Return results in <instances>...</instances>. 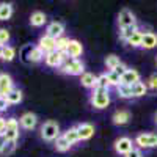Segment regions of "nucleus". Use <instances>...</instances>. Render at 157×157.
<instances>
[{"label":"nucleus","instance_id":"obj_27","mask_svg":"<svg viewBox=\"0 0 157 157\" xmlns=\"http://www.w3.org/2000/svg\"><path fill=\"white\" fill-rule=\"evenodd\" d=\"M104 63H105V68H107L109 71H113L116 66H120V64H121L123 61L120 60V57H118V55H115V54H110V55H107V57H105Z\"/></svg>","mask_w":157,"mask_h":157},{"label":"nucleus","instance_id":"obj_9","mask_svg":"<svg viewBox=\"0 0 157 157\" xmlns=\"http://www.w3.org/2000/svg\"><path fill=\"white\" fill-rule=\"evenodd\" d=\"M14 90V82L10 74L6 72H0V98H5Z\"/></svg>","mask_w":157,"mask_h":157},{"label":"nucleus","instance_id":"obj_12","mask_svg":"<svg viewBox=\"0 0 157 157\" xmlns=\"http://www.w3.org/2000/svg\"><path fill=\"white\" fill-rule=\"evenodd\" d=\"M55 44H57V39H54V38H50V36H47L46 33L39 38V41H38V47L41 49V52L46 55V54H50V52H54L55 50Z\"/></svg>","mask_w":157,"mask_h":157},{"label":"nucleus","instance_id":"obj_38","mask_svg":"<svg viewBox=\"0 0 157 157\" xmlns=\"http://www.w3.org/2000/svg\"><path fill=\"white\" fill-rule=\"evenodd\" d=\"M124 157H143V154H141V151L138 148H134L132 151H130L129 154H126Z\"/></svg>","mask_w":157,"mask_h":157},{"label":"nucleus","instance_id":"obj_26","mask_svg":"<svg viewBox=\"0 0 157 157\" xmlns=\"http://www.w3.org/2000/svg\"><path fill=\"white\" fill-rule=\"evenodd\" d=\"M143 32L141 29L138 30V32H135L132 36H130L129 39H127V46H130V47H134V49H138V47H141V39H143Z\"/></svg>","mask_w":157,"mask_h":157},{"label":"nucleus","instance_id":"obj_37","mask_svg":"<svg viewBox=\"0 0 157 157\" xmlns=\"http://www.w3.org/2000/svg\"><path fill=\"white\" fill-rule=\"evenodd\" d=\"M126 71H127V66H126V64H124V63H121V64H120V66H116V68L113 69V72H116L118 75H123V74H124Z\"/></svg>","mask_w":157,"mask_h":157},{"label":"nucleus","instance_id":"obj_19","mask_svg":"<svg viewBox=\"0 0 157 157\" xmlns=\"http://www.w3.org/2000/svg\"><path fill=\"white\" fill-rule=\"evenodd\" d=\"M3 99L6 101L8 105H17V104H21L22 99H24V93H22V90H19V88L14 86V90H13L10 94H6Z\"/></svg>","mask_w":157,"mask_h":157},{"label":"nucleus","instance_id":"obj_36","mask_svg":"<svg viewBox=\"0 0 157 157\" xmlns=\"http://www.w3.org/2000/svg\"><path fill=\"white\" fill-rule=\"evenodd\" d=\"M14 149H16V143H6V146H5V149L2 151V154H3V155H10V154L14 152Z\"/></svg>","mask_w":157,"mask_h":157},{"label":"nucleus","instance_id":"obj_23","mask_svg":"<svg viewBox=\"0 0 157 157\" xmlns=\"http://www.w3.org/2000/svg\"><path fill=\"white\" fill-rule=\"evenodd\" d=\"M54 146H55V149H57L58 152H68V151L72 148V145L63 137V134L54 141Z\"/></svg>","mask_w":157,"mask_h":157},{"label":"nucleus","instance_id":"obj_41","mask_svg":"<svg viewBox=\"0 0 157 157\" xmlns=\"http://www.w3.org/2000/svg\"><path fill=\"white\" fill-rule=\"evenodd\" d=\"M3 49H5V46H2V44H0V58H2V54H3Z\"/></svg>","mask_w":157,"mask_h":157},{"label":"nucleus","instance_id":"obj_32","mask_svg":"<svg viewBox=\"0 0 157 157\" xmlns=\"http://www.w3.org/2000/svg\"><path fill=\"white\" fill-rule=\"evenodd\" d=\"M107 78H109V83L110 86H118V85H121V75H118L116 72L113 71H107Z\"/></svg>","mask_w":157,"mask_h":157},{"label":"nucleus","instance_id":"obj_5","mask_svg":"<svg viewBox=\"0 0 157 157\" xmlns=\"http://www.w3.org/2000/svg\"><path fill=\"white\" fill-rule=\"evenodd\" d=\"M134 145L138 149H152L157 148V134H138L134 140Z\"/></svg>","mask_w":157,"mask_h":157},{"label":"nucleus","instance_id":"obj_3","mask_svg":"<svg viewBox=\"0 0 157 157\" xmlns=\"http://www.w3.org/2000/svg\"><path fill=\"white\" fill-rule=\"evenodd\" d=\"M39 135H41V138H43L44 141H55V140L61 135V132H60V124H58L57 121H54V120L46 121V123L41 126V129H39Z\"/></svg>","mask_w":157,"mask_h":157},{"label":"nucleus","instance_id":"obj_20","mask_svg":"<svg viewBox=\"0 0 157 157\" xmlns=\"http://www.w3.org/2000/svg\"><path fill=\"white\" fill-rule=\"evenodd\" d=\"M47 22V16L43 11H33L30 16V25L32 27H43V25Z\"/></svg>","mask_w":157,"mask_h":157},{"label":"nucleus","instance_id":"obj_13","mask_svg":"<svg viewBox=\"0 0 157 157\" xmlns=\"http://www.w3.org/2000/svg\"><path fill=\"white\" fill-rule=\"evenodd\" d=\"M46 35L54 38V39H58L64 35V24L63 22H58V21H54L50 22L47 27H46Z\"/></svg>","mask_w":157,"mask_h":157},{"label":"nucleus","instance_id":"obj_22","mask_svg":"<svg viewBox=\"0 0 157 157\" xmlns=\"http://www.w3.org/2000/svg\"><path fill=\"white\" fill-rule=\"evenodd\" d=\"M130 90H132V98H141L148 93V85H146V82L140 80L130 86Z\"/></svg>","mask_w":157,"mask_h":157},{"label":"nucleus","instance_id":"obj_25","mask_svg":"<svg viewBox=\"0 0 157 157\" xmlns=\"http://www.w3.org/2000/svg\"><path fill=\"white\" fill-rule=\"evenodd\" d=\"M13 13H14V8H13L11 3H6V2L0 3V21H8V19H11Z\"/></svg>","mask_w":157,"mask_h":157},{"label":"nucleus","instance_id":"obj_44","mask_svg":"<svg viewBox=\"0 0 157 157\" xmlns=\"http://www.w3.org/2000/svg\"><path fill=\"white\" fill-rule=\"evenodd\" d=\"M155 63H157V58H155Z\"/></svg>","mask_w":157,"mask_h":157},{"label":"nucleus","instance_id":"obj_39","mask_svg":"<svg viewBox=\"0 0 157 157\" xmlns=\"http://www.w3.org/2000/svg\"><path fill=\"white\" fill-rule=\"evenodd\" d=\"M5 126H6V118L0 116V135L5 132Z\"/></svg>","mask_w":157,"mask_h":157},{"label":"nucleus","instance_id":"obj_11","mask_svg":"<svg viewBox=\"0 0 157 157\" xmlns=\"http://www.w3.org/2000/svg\"><path fill=\"white\" fill-rule=\"evenodd\" d=\"M19 126L25 130H33L38 126V116L32 112H25L21 118H19Z\"/></svg>","mask_w":157,"mask_h":157},{"label":"nucleus","instance_id":"obj_33","mask_svg":"<svg viewBox=\"0 0 157 157\" xmlns=\"http://www.w3.org/2000/svg\"><path fill=\"white\" fill-rule=\"evenodd\" d=\"M68 43H69V38H66V36L58 38L57 39V44H55V50L64 54V50H66V47H68Z\"/></svg>","mask_w":157,"mask_h":157},{"label":"nucleus","instance_id":"obj_29","mask_svg":"<svg viewBox=\"0 0 157 157\" xmlns=\"http://www.w3.org/2000/svg\"><path fill=\"white\" fill-rule=\"evenodd\" d=\"M94 90H110V83H109V78H107V72H102L98 75V82H96V88Z\"/></svg>","mask_w":157,"mask_h":157},{"label":"nucleus","instance_id":"obj_4","mask_svg":"<svg viewBox=\"0 0 157 157\" xmlns=\"http://www.w3.org/2000/svg\"><path fill=\"white\" fill-rule=\"evenodd\" d=\"M19 120L14 116H11L6 120V126H5V132L3 137L8 143H17L19 140Z\"/></svg>","mask_w":157,"mask_h":157},{"label":"nucleus","instance_id":"obj_34","mask_svg":"<svg viewBox=\"0 0 157 157\" xmlns=\"http://www.w3.org/2000/svg\"><path fill=\"white\" fill-rule=\"evenodd\" d=\"M11 39V35L6 29H0V44L2 46H6Z\"/></svg>","mask_w":157,"mask_h":157},{"label":"nucleus","instance_id":"obj_2","mask_svg":"<svg viewBox=\"0 0 157 157\" xmlns=\"http://www.w3.org/2000/svg\"><path fill=\"white\" fill-rule=\"evenodd\" d=\"M110 93L105 90H93L90 94V104L96 110H104L110 105Z\"/></svg>","mask_w":157,"mask_h":157},{"label":"nucleus","instance_id":"obj_28","mask_svg":"<svg viewBox=\"0 0 157 157\" xmlns=\"http://www.w3.org/2000/svg\"><path fill=\"white\" fill-rule=\"evenodd\" d=\"M140 27H138V24L137 25H132V27H126V29H120V39L124 43H127V39L132 36L135 32H138Z\"/></svg>","mask_w":157,"mask_h":157},{"label":"nucleus","instance_id":"obj_8","mask_svg":"<svg viewBox=\"0 0 157 157\" xmlns=\"http://www.w3.org/2000/svg\"><path fill=\"white\" fill-rule=\"evenodd\" d=\"M64 58H66V55H64V54L54 50V52H50V54H46L44 55V63L47 64L49 68H58L60 69V66L63 64Z\"/></svg>","mask_w":157,"mask_h":157},{"label":"nucleus","instance_id":"obj_40","mask_svg":"<svg viewBox=\"0 0 157 157\" xmlns=\"http://www.w3.org/2000/svg\"><path fill=\"white\" fill-rule=\"evenodd\" d=\"M6 140H5V137H3V134L2 135H0V154H2V151L5 149V146H6Z\"/></svg>","mask_w":157,"mask_h":157},{"label":"nucleus","instance_id":"obj_30","mask_svg":"<svg viewBox=\"0 0 157 157\" xmlns=\"http://www.w3.org/2000/svg\"><path fill=\"white\" fill-rule=\"evenodd\" d=\"M116 93L121 99H132V90H130L129 85H118L116 86Z\"/></svg>","mask_w":157,"mask_h":157},{"label":"nucleus","instance_id":"obj_6","mask_svg":"<svg viewBox=\"0 0 157 157\" xmlns=\"http://www.w3.org/2000/svg\"><path fill=\"white\" fill-rule=\"evenodd\" d=\"M134 148H135L134 140L130 138V137H126V135L116 138L115 143H113V149H115V152L118 155H126V154H129L130 151H132Z\"/></svg>","mask_w":157,"mask_h":157},{"label":"nucleus","instance_id":"obj_16","mask_svg":"<svg viewBox=\"0 0 157 157\" xmlns=\"http://www.w3.org/2000/svg\"><path fill=\"white\" fill-rule=\"evenodd\" d=\"M130 121V112L129 110H116L112 115V123L115 126H126Z\"/></svg>","mask_w":157,"mask_h":157},{"label":"nucleus","instance_id":"obj_18","mask_svg":"<svg viewBox=\"0 0 157 157\" xmlns=\"http://www.w3.org/2000/svg\"><path fill=\"white\" fill-rule=\"evenodd\" d=\"M96 82H98V75H94L93 72H86V71H85V72L80 75V83H82V86H85V88H88V90H91V91L96 88Z\"/></svg>","mask_w":157,"mask_h":157},{"label":"nucleus","instance_id":"obj_1","mask_svg":"<svg viewBox=\"0 0 157 157\" xmlns=\"http://www.w3.org/2000/svg\"><path fill=\"white\" fill-rule=\"evenodd\" d=\"M60 71L66 75H82L85 72V64L80 58H64Z\"/></svg>","mask_w":157,"mask_h":157},{"label":"nucleus","instance_id":"obj_42","mask_svg":"<svg viewBox=\"0 0 157 157\" xmlns=\"http://www.w3.org/2000/svg\"><path fill=\"white\" fill-rule=\"evenodd\" d=\"M154 121H155V124H157V113H155V116H154Z\"/></svg>","mask_w":157,"mask_h":157},{"label":"nucleus","instance_id":"obj_15","mask_svg":"<svg viewBox=\"0 0 157 157\" xmlns=\"http://www.w3.org/2000/svg\"><path fill=\"white\" fill-rule=\"evenodd\" d=\"M137 82H140V72L137 69H134V68H127V71L121 75V83L132 86Z\"/></svg>","mask_w":157,"mask_h":157},{"label":"nucleus","instance_id":"obj_7","mask_svg":"<svg viewBox=\"0 0 157 157\" xmlns=\"http://www.w3.org/2000/svg\"><path fill=\"white\" fill-rule=\"evenodd\" d=\"M132 25H137L135 14L129 8H123L118 13V29H126V27H132Z\"/></svg>","mask_w":157,"mask_h":157},{"label":"nucleus","instance_id":"obj_24","mask_svg":"<svg viewBox=\"0 0 157 157\" xmlns=\"http://www.w3.org/2000/svg\"><path fill=\"white\" fill-rule=\"evenodd\" d=\"M63 137L66 138L71 145H75V143L80 141V135H78V130H77V126H72L69 127L66 132H63Z\"/></svg>","mask_w":157,"mask_h":157},{"label":"nucleus","instance_id":"obj_14","mask_svg":"<svg viewBox=\"0 0 157 157\" xmlns=\"http://www.w3.org/2000/svg\"><path fill=\"white\" fill-rule=\"evenodd\" d=\"M77 130H78V135H80V141H85L94 135L96 127L91 123H80V124H77Z\"/></svg>","mask_w":157,"mask_h":157},{"label":"nucleus","instance_id":"obj_35","mask_svg":"<svg viewBox=\"0 0 157 157\" xmlns=\"http://www.w3.org/2000/svg\"><path fill=\"white\" fill-rule=\"evenodd\" d=\"M148 88H151L152 91H157V74H152L148 80H146Z\"/></svg>","mask_w":157,"mask_h":157},{"label":"nucleus","instance_id":"obj_10","mask_svg":"<svg viewBox=\"0 0 157 157\" xmlns=\"http://www.w3.org/2000/svg\"><path fill=\"white\" fill-rule=\"evenodd\" d=\"M82 54H83L82 43L77 41V39H69L68 47H66V50H64V55H66L68 58H78V57H82Z\"/></svg>","mask_w":157,"mask_h":157},{"label":"nucleus","instance_id":"obj_31","mask_svg":"<svg viewBox=\"0 0 157 157\" xmlns=\"http://www.w3.org/2000/svg\"><path fill=\"white\" fill-rule=\"evenodd\" d=\"M14 57H16V49L13 46H5L3 54H2V60L3 61H13Z\"/></svg>","mask_w":157,"mask_h":157},{"label":"nucleus","instance_id":"obj_17","mask_svg":"<svg viewBox=\"0 0 157 157\" xmlns=\"http://www.w3.org/2000/svg\"><path fill=\"white\" fill-rule=\"evenodd\" d=\"M157 46V35L154 32H145L143 33V39H141V47L145 50H151Z\"/></svg>","mask_w":157,"mask_h":157},{"label":"nucleus","instance_id":"obj_43","mask_svg":"<svg viewBox=\"0 0 157 157\" xmlns=\"http://www.w3.org/2000/svg\"><path fill=\"white\" fill-rule=\"evenodd\" d=\"M0 116H2V110H0Z\"/></svg>","mask_w":157,"mask_h":157},{"label":"nucleus","instance_id":"obj_21","mask_svg":"<svg viewBox=\"0 0 157 157\" xmlns=\"http://www.w3.org/2000/svg\"><path fill=\"white\" fill-rule=\"evenodd\" d=\"M27 57H29V61H32V63H39V61L44 60V54L41 52V49H39L38 46H30L29 47Z\"/></svg>","mask_w":157,"mask_h":157}]
</instances>
